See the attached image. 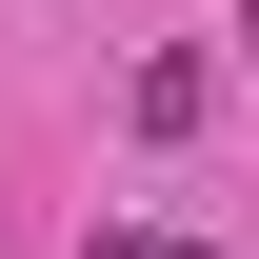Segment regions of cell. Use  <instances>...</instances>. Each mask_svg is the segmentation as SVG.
I'll list each match as a JSON object with an SVG mask.
<instances>
[{
    "label": "cell",
    "instance_id": "1",
    "mask_svg": "<svg viewBox=\"0 0 259 259\" xmlns=\"http://www.w3.org/2000/svg\"><path fill=\"white\" fill-rule=\"evenodd\" d=\"M239 40H259V0H239Z\"/></svg>",
    "mask_w": 259,
    "mask_h": 259
}]
</instances>
